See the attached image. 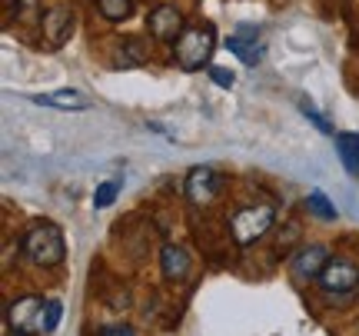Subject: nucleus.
Instances as JSON below:
<instances>
[{"instance_id": "9d476101", "label": "nucleus", "mask_w": 359, "mask_h": 336, "mask_svg": "<svg viewBox=\"0 0 359 336\" xmlns=\"http://www.w3.org/2000/svg\"><path fill=\"white\" fill-rule=\"evenodd\" d=\"M30 100H34V104H40V107H57V110H87V107H90V97H83V93L74 90V87L50 90V93H34Z\"/></svg>"}, {"instance_id": "412c9836", "label": "nucleus", "mask_w": 359, "mask_h": 336, "mask_svg": "<svg viewBox=\"0 0 359 336\" xmlns=\"http://www.w3.org/2000/svg\"><path fill=\"white\" fill-rule=\"evenodd\" d=\"M100 336H137V330H133V326L114 323V326H100Z\"/></svg>"}, {"instance_id": "7ed1b4c3", "label": "nucleus", "mask_w": 359, "mask_h": 336, "mask_svg": "<svg viewBox=\"0 0 359 336\" xmlns=\"http://www.w3.org/2000/svg\"><path fill=\"white\" fill-rule=\"evenodd\" d=\"M276 220V210L266 207V203H259V207H243L233 213L230 220V230H233V240L240 246H250L257 243L259 236H266L269 227Z\"/></svg>"}, {"instance_id": "f8f14e48", "label": "nucleus", "mask_w": 359, "mask_h": 336, "mask_svg": "<svg viewBox=\"0 0 359 336\" xmlns=\"http://www.w3.org/2000/svg\"><path fill=\"white\" fill-rule=\"evenodd\" d=\"M336 154L343 160V167L349 170V177L359 180V133H336Z\"/></svg>"}, {"instance_id": "0eeeda50", "label": "nucleus", "mask_w": 359, "mask_h": 336, "mask_svg": "<svg viewBox=\"0 0 359 336\" xmlns=\"http://www.w3.org/2000/svg\"><path fill=\"white\" fill-rule=\"evenodd\" d=\"M219 194V180L217 173L210 167H193L190 177H187V196H190L193 207H206V203H213Z\"/></svg>"}, {"instance_id": "ddd939ff", "label": "nucleus", "mask_w": 359, "mask_h": 336, "mask_svg": "<svg viewBox=\"0 0 359 336\" xmlns=\"http://www.w3.org/2000/svg\"><path fill=\"white\" fill-rule=\"evenodd\" d=\"M70 27H74V13L67 11V7H53V11L47 13V20H43V30H47V37H50L53 43H60Z\"/></svg>"}, {"instance_id": "aec40b11", "label": "nucleus", "mask_w": 359, "mask_h": 336, "mask_svg": "<svg viewBox=\"0 0 359 336\" xmlns=\"http://www.w3.org/2000/svg\"><path fill=\"white\" fill-rule=\"evenodd\" d=\"M120 60H123V67H133V64H140V60H143V51H140V43H133V40H130V43H127V51H120Z\"/></svg>"}, {"instance_id": "39448f33", "label": "nucleus", "mask_w": 359, "mask_h": 336, "mask_svg": "<svg viewBox=\"0 0 359 336\" xmlns=\"http://www.w3.org/2000/svg\"><path fill=\"white\" fill-rule=\"evenodd\" d=\"M316 283L323 286V293H330L333 300H346L359 286V267L353 260H330Z\"/></svg>"}, {"instance_id": "dca6fc26", "label": "nucleus", "mask_w": 359, "mask_h": 336, "mask_svg": "<svg viewBox=\"0 0 359 336\" xmlns=\"http://www.w3.org/2000/svg\"><path fill=\"white\" fill-rule=\"evenodd\" d=\"M116 194H120V180H107L97 187V194H93V207L103 210V207H110L116 200Z\"/></svg>"}, {"instance_id": "4be33fe9", "label": "nucleus", "mask_w": 359, "mask_h": 336, "mask_svg": "<svg viewBox=\"0 0 359 336\" xmlns=\"http://www.w3.org/2000/svg\"><path fill=\"white\" fill-rule=\"evenodd\" d=\"M4 7H7L4 13H7V17H13V7H20V4H13V0H4Z\"/></svg>"}, {"instance_id": "20e7f679", "label": "nucleus", "mask_w": 359, "mask_h": 336, "mask_svg": "<svg viewBox=\"0 0 359 336\" xmlns=\"http://www.w3.org/2000/svg\"><path fill=\"white\" fill-rule=\"evenodd\" d=\"M43 313H47V303L40 297H20L7 307V326L13 333H47Z\"/></svg>"}, {"instance_id": "5701e85b", "label": "nucleus", "mask_w": 359, "mask_h": 336, "mask_svg": "<svg viewBox=\"0 0 359 336\" xmlns=\"http://www.w3.org/2000/svg\"><path fill=\"white\" fill-rule=\"evenodd\" d=\"M7 336H27V333H7Z\"/></svg>"}, {"instance_id": "6e6552de", "label": "nucleus", "mask_w": 359, "mask_h": 336, "mask_svg": "<svg viewBox=\"0 0 359 336\" xmlns=\"http://www.w3.org/2000/svg\"><path fill=\"white\" fill-rule=\"evenodd\" d=\"M147 27L156 40H177L183 34V13L173 7V4H160L150 17H147Z\"/></svg>"}, {"instance_id": "1a4fd4ad", "label": "nucleus", "mask_w": 359, "mask_h": 336, "mask_svg": "<svg viewBox=\"0 0 359 336\" xmlns=\"http://www.w3.org/2000/svg\"><path fill=\"white\" fill-rule=\"evenodd\" d=\"M160 267H163V276L170 283H180V280L190 276V253L177 243H167L160 250Z\"/></svg>"}, {"instance_id": "9b49d317", "label": "nucleus", "mask_w": 359, "mask_h": 336, "mask_svg": "<svg viewBox=\"0 0 359 336\" xmlns=\"http://www.w3.org/2000/svg\"><path fill=\"white\" fill-rule=\"evenodd\" d=\"M243 34H246V37H230V40H226V47H230V51L236 53V57H240L246 67H257L259 57H263L259 34H257V30H246V27H243Z\"/></svg>"}, {"instance_id": "423d86ee", "label": "nucleus", "mask_w": 359, "mask_h": 336, "mask_svg": "<svg viewBox=\"0 0 359 336\" xmlns=\"http://www.w3.org/2000/svg\"><path fill=\"white\" fill-rule=\"evenodd\" d=\"M326 263H330V250L323 243H313V246L296 250L290 270H293V276H299V280H320V273L326 270Z\"/></svg>"}, {"instance_id": "2eb2a0df", "label": "nucleus", "mask_w": 359, "mask_h": 336, "mask_svg": "<svg viewBox=\"0 0 359 336\" xmlns=\"http://www.w3.org/2000/svg\"><path fill=\"white\" fill-rule=\"evenodd\" d=\"M97 11L107 20H127L130 11H133V0H97Z\"/></svg>"}, {"instance_id": "f03ea898", "label": "nucleus", "mask_w": 359, "mask_h": 336, "mask_svg": "<svg viewBox=\"0 0 359 336\" xmlns=\"http://www.w3.org/2000/svg\"><path fill=\"white\" fill-rule=\"evenodd\" d=\"M213 47H217V30L210 24L183 27V34L177 37L173 60H177L183 70H200V67H210Z\"/></svg>"}, {"instance_id": "f3484780", "label": "nucleus", "mask_w": 359, "mask_h": 336, "mask_svg": "<svg viewBox=\"0 0 359 336\" xmlns=\"http://www.w3.org/2000/svg\"><path fill=\"white\" fill-rule=\"evenodd\" d=\"M60 316H64V307H60V300H47V313H43V326H47V333H53V330H57Z\"/></svg>"}, {"instance_id": "a211bd4d", "label": "nucleus", "mask_w": 359, "mask_h": 336, "mask_svg": "<svg viewBox=\"0 0 359 336\" xmlns=\"http://www.w3.org/2000/svg\"><path fill=\"white\" fill-rule=\"evenodd\" d=\"M299 110H303V114H306L309 120L316 123V130H320V133H333V127H330V123L323 120V116H320V110H316V107H313V104H306V100H299Z\"/></svg>"}, {"instance_id": "f257e3e1", "label": "nucleus", "mask_w": 359, "mask_h": 336, "mask_svg": "<svg viewBox=\"0 0 359 336\" xmlns=\"http://www.w3.org/2000/svg\"><path fill=\"white\" fill-rule=\"evenodd\" d=\"M24 257L30 260V263H37V267H57V263H64L67 243H64L60 227L50 220L34 223L24 236Z\"/></svg>"}, {"instance_id": "6ab92c4d", "label": "nucleus", "mask_w": 359, "mask_h": 336, "mask_svg": "<svg viewBox=\"0 0 359 336\" xmlns=\"http://www.w3.org/2000/svg\"><path fill=\"white\" fill-rule=\"evenodd\" d=\"M206 70H210V80H213V83H219V87H226V90H230L233 87V70H223V67H206Z\"/></svg>"}, {"instance_id": "4468645a", "label": "nucleus", "mask_w": 359, "mask_h": 336, "mask_svg": "<svg viewBox=\"0 0 359 336\" xmlns=\"http://www.w3.org/2000/svg\"><path fill=\"white\" fill-rule=\"evenodd\" d=\"M306 210L313 217H320V220H336V207L330 203V196L323 194V190H313L306 196Z\"/></svg>"}]
</instances>
